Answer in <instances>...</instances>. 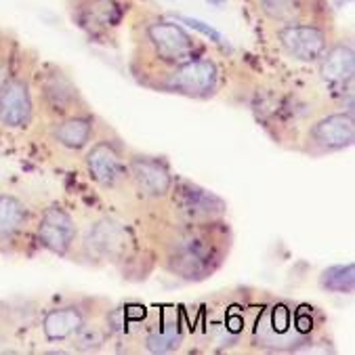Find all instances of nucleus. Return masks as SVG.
Segmentation results:
<instances>
[{"label":"nucleus","mask_w":355,"mask_h":355,"mask_svg":"<svg viewBox=\"0 0 355 355\" xmlns=\"http://www.w3.org/2000/svg\"><path fill=\"white\" fill-rule=\"evenodd\" d=\"M135 223L156 257V267L187 284L215 275L227 263L234 248V230L227 219L215 223H175L160 212H152L135 217Z\"/></svg>","instance_id":"obj_1"},{"label":"nucleus","mask_w":355,"mask_h":355,"mask_svg":"<svg viewBox=\"0 0 355 355\" xmlns=\"http://www.w3.org/2000/svg\"><path fill=\"white\" fill-rule=\"evenodd\" d=\"M269 293L254 286H230L185 307L187 353H246L254 318Z\"/></svg>","instance_id":"obj_2"},{"label":"nucleus","mask_w":355,"mask_h":355,"mask_svg":"<svg viewBox=\"0 0 355 355\" xmlns=\"http://www.w3.org/2000/svg\"><path fill=\"white\" fill-rule=\"evenodd\" d=\"M246 353H336L322 307L267 295L250 330Z\"/></svg>","instance_id":"obj_3"},{"label":"nucleus","mask_w":355,"mask_h":355,"mask_svg":"<svg viewBox=\"0 0 355 355\" xmlns=\"http://www.w3.org/2000/svg\"><path fill=\"white\" fill-rule=\"evenodd\" d=\"M74 263L89 267H112L124 279H148L156 269V257L135 221L118 212H99L80 227Z\"/></svg>","instance_id":"obj_4"},{"label":"nucleus","mask_w":355,"mask_h":355,"mask_svg":"<svg viewBox=\"0 0 355 355\" xmlns=\"http://www.w3.org/2000/svg\"><path fill=\"white\" fill-rule=\"evenodd\" d=\"M130 74L139 83L154 72L206 53V46L179 19L150 9H132L130 17Z\"/></svg>","instance_id":"obj_5"},{"label":"nucleus","mask_w":355,"mask_h":355,"mask_svg":"<svg viewBox=\"0 0 355 355\" xmlns=\"http://www.w3.org/2000/svg\"><path fill=\"white\" fill-rule=\"evenodd\" d=\"M128 146L122 137L103 120L93 144L83 154V166L93 185L120 202L130 215V187H128Z\"/></svg>","instance_id":"obj_6"},{"label":"nucleus","mask_w":355,"mask_h":355,"mask_svg":"<svg viewBox=\"0 0 355 355\" xmlns=\"http://www.w3.org/2000/svg\"><path fill=\"white\" fill-rule=\"evenodd\" d=\"M112 299L99 295H55L42 299L36 338L40 345H63L89 320L103 315L112 307ZM67 353V351H65Z\"/></svg>","instance_id":"obj_7"},{"label":"nucleus","mask_w":355,"mask_h":355,"mask_svg":"<svg viewBox=\"0 0 355 355\" xmlns=\"http://www.w3.org/2000/svg\"><path fill=\"white\" fill-rule=\"evenodd\" d=\"M36 122L59 120L91 112V103L65 67L55 61H38L32 78Z\"/></svg>","instance_id":"obj_8"},{"label":"nucleus","mask_w":355,"mask_h":355,"mask_svg":"<svg viewBox=\"0 0 355 355\" xmlns=\"http://www.w3.org/2000/svg\"><path fill=\"white\" fill-rule=\"evenodd\" d=\"M137 85L154 93L206 101L215 97L221 89V69L215 59L202 53L168 69H162V72H154L146 78H141Z\"/></svg>","instance_id":"obj_9"},{"label":"nucleus","mask_w":355,"mask_h":355,"mask_svg":"<svg viewBox=\"0 0 355 355\" xmlns=\"http://www.w3.org/2000/svg\"><path fill=\"white\" fill-rule=\"evenodd\" d=\"M38 208L24 191L0 181V257L30 259L36 254Z\"/></svg>","instance_id":"obj_10"},{"label":"nucleus","mask_w":355,"mask_h":355,"mask_svg":"<svg viewBox=\"0 0 355 355\" xmlns=\"http://www.w3.org/2000/svg\"><path fill=\"white\" fill-rule=\"evenodd\" d=\"M128 187H130V217L160 212L171 193L175 175L171 164L152 154L128 148Z\"/></svg>","instance_id":"obj_11"},{"label":"nucleus","mask_w":355,"mask_h":355,"mask_svg":"<svg viewBox=\"0 0 355 355\" xmlns=\"http://www.w3.org/2000/svg\"><path fill=\"white\" fill-rule=\"evenodd\" d=\"M40 57L24 49L19 51L11 78L0 91V132L3 135H26L36 124V105L32 78Z\"/></svg>","instance_id":"obj_12"},{"label":"nucleus","mask_w":355,"mask_h":355,"mask_svg":"<svg viewBox=\"0 0 355 355\" xmlns=\"http://www.w3.org/2000/svg\"><path fill=\"white\" fill-rule=\"evenodd\" d=\"M132 0H65V11L91 42L114 46L128 21Z\"/></svg>","instance_id":"obj_13"},{"label":"nucleus","mask_w":355,"mask_h":355,"mask_svg":"<svg viewBox=\"0 0 355 355\" xmlns=\"http://www.w3.org/2000/svg\"><path fill=\"white\" fill-rule=\"evenodd\" d=\"M160 215L175 223H215L227 219V202L219 193L189 181L187 177L175 175Z\"/></svg>","instance_id":"obj_14"},{"label":"nucleus","mask_w":355,"mask_h":355,"mask_svg":"<svg viewBox=\"0 0 355 355\" xmlns=\"http://www.w3.org/2000/svg\"><path fill=\"white\" fill-rule=\"evenodd\" d=\"M334 36L330 11L273 28V40L277 42V49L297 63L315 65Z\"/></svg>","instance_id":"obj_15"},{"label":"nucleus","mask_w":355,"mask_h":355,"mask_svg":"<svg viewBox=\"0 0 355 355\" xmlns=\"http://www.w3.org/2000/svg\"><path fill=\"white\" fill-rule=\"evenodd\" d=\"M187 318L185 305H150L146 322L135 340L132 355H166L185 351Z\"/></svg>","instance_id":"obj_16"},{"label":"nucleus","mask_w":355,"mask_h":355,"mask_svg":"<svg viewBox=\"0 0 355 355\" xmlns=\"http://www.w3.org/2000/svg\"><path fill=\"white\" fill-rule=\"evenodd\" d=\"M355 144V118L353 110L336 107L315 116L299 139V152L320 160L353 148Z\"/></svg>","instance_id":"obj_17"},{"label":"nucleus","mask_w":355,"mask_h":355,"mask_svg":"<svg viewBox=\"0 0 355 355\" xmlns=\"http://www.w3.org/2000/svg\"><path fill=\"white\" fill-rule=\"evenodd\" d=\"M103 120L91 110L85 114L67 116L59 120H49V122H36L30 132H38L42 144H46L55 154L59 156H83L85 150L93 144L97 137Z\"/></svg>","instance_id":"obj_18"},{"label":"nucleus","mask_w":355,"mask_h":355,"mask_svg":"<svg viewBox=\"0 0 355 355\" xmlns=\"http://www.w3.org/2000/svg\"><path fill=\"white\" fill-rule=\"evenodd\" d=\"M34 238L38 250H46L55 257L74 263L80 242V225L63 204L51 202L38 208Z\"/></svg>","instance_id":"obj_19"},{"label":"nucleus","mask_w":355,"mask_h":355,"mask_svg":"<svg viewBox=\"0 0 355 355\" xmlns=\"http://www.w3.org/2000/svg\"><path fill=\"white\" fill-rule=\"evenodd\" d=\"M318 76L343 110H353L355 44L351 34L334 36L326 53L318 59Z\"/></svg>","instance_id":"obj_20"},{"label":"nucleus","mask_w":355,"mask_h":355,"mask_svg":"<svg viewBox=\"0 0 355 355\" xmlns=\"http://www.w3.org/2000/svg\"><path fill=\"white\" fill-rule=\"evenodd\" d=\"M257 11L267 26L277 28L330 11V7L326 0H257Z\"/></svg>","instance_id":"obj_21"},{"label":"nucleus","mask_w":355,"mask_h":355,"mask_svg":"<svg viewBox=\"0 0 355 355\" xmlns=\"http://www.w3.org/2000/svg\"><path fill=\"white\" fill-rule=\"evenodd\" d=\"M110 349V332L105 328L103 315L89 320L72 338L65 343L67 353H103Z\"/></svg>","instance_id":"obj_22"},{"label":"nucleus","mask_w":355,"mask_h":355,"mask_svg":"<svg viewBox=\"0 0 355 355\" xmlns=\"http://www.w3.org/2000/svg\"><path fill=\"white\" fill-rule=\"evenodd\" d=\"M318 286L320 291L330 295L351 297L355 291V265L347 263V265H332L324 269L318 277Z\"/></svg>","instance_id":"obj_23"},{"label":"nucleus","mask_w":355,"mask_h":355,"mask_svg":"<svg viewBox=\"0 0 355 355\" xmlns=\"http://www.w3.org/2000/svg\"><path fill=\"white\" fill-rule=\"evenodd\" d=\"M19 51H21V44L17 42V38H13L5 30H0V91H3V87L13 74Z\"/></svg>","instance_id":"obj_24"},{"label":"nucleus","mask_w":355,"mask_h":355,"mask_svg":"<svg viewBox=\"0 0 355 355\" xmlns=\"http://www.w3.org/2000/svg\"><path fill=\"white\" fill-rule=\"evenodd\" d=\"M177 19L185 26V28H189V30H196V32H200L204 38H208L210 42H215L217 46H225V38H223V34L221 32H217L212 26H208V24H204L202 19H196V17H187V15H177Z\"/></svg>","instance_id":"obj_25"}]
</instances>
